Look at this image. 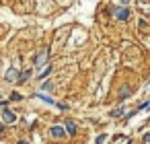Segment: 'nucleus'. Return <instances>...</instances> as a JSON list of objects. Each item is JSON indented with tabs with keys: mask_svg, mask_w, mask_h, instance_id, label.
<instances>
[{
	"mask_svg": "<svg viewBox=\"0 0 150 144\" xmlns=\"http://www.w3.org/2000/svg\"><path fill=\"white\" fill-rule=\"evenodd\" d=\"M47 56H50V52H47V50H41V52H39V54L33 58V66H35V68H39V66H41V64L47 60Z\"/></svg>",
	"mask_w": 150,
	"mask_h": 144,
	"instance_id": "f257e3e1",
	"label": "nucleus"
},
{
	"mask_svg": "<svg viewBox=\"0 0 150 144\" xmlns=\"http://www.w3.org/2000/svg\"><path fill=\"white\" fill-rule=\"evenodd\" d=\"M2 121H4V123H15V121H17V115H15L13 111L4 109V111H2Z\"/></svg>",
	"mask_w": 150,
	"mask_h": 144,
	"instance_id": "f03ea898",
	"label": "nucleus"
},
{
	"mask_svg": "<svg viewBox=\"0 0 150 144\" xmlns=\"http://www.w3.org/2000/svg\"><path fill=\"white\" fill-rule=\"evenodd\" d=\"M50 134H52L54 138H58V140H60V138H64V136H66V128H60V126H54V128L50 130Z\"/></svg>",
	"mask_w": 150,
	"mask_h": 144,
	"instance_id": "7ed1b4c3",
	"label": "nucleus"
},
{
	"mask_svg": "<svg viewBox=\"0 0 150 144\" xmlns=\"http://www.w3.org/2000/svg\"><path fill=\"white\" fill-rule=\"evenodd\" d=\"M127 17H129V11H127V9H115V19L127 21Z\"/></svg>",
	"mask_w": 150,
	"mask_h": 144,
	"instance_id": "20e7f679",
	"label": "nucleus"
},
{
	"mask_svg": "<svg viewBox=\"0 0 150 144\" xmlns=\"http://www.w3.org/2000/svg\"><path fill=\"white\" fill-rule=\"evenodd\" d=\"M35 97H37V99H41V101H45V103H52V105H56V101H54L52 97L43 95V93H35Z\"/></svg>",
	"mask_w": 150,
	"mask_h": 144,
	"instance_id": "39448f33",
	"label": "nucleus"
},
{
	"mask_svg": "<svg viewBox=\"0 0 150 144\" xmlns=\"http://www.w3.org/2000/svg\"><path fill=\"white\" fill-rule=\"evenodd\" d=\"M66 132H68L70 136H72V134H76V123L68 119V121H66Z\"/></svg>",
	"mask_w": 150,
	"mask_h": 144,
	"instance_id": "423d86ee",
	"label": "nucleus"
},
{
	"mask_svg": "<svg viewBox=\"0 0 150 144\" xmlns=\"http://www.w3.org/2000/svg\"><path fill=\"white\" fill-rule=\"evenodd\" d=\"M29 74H31V72H29V70H25V72H23V74L19 76V80H17V82H19V84H23V82H25V80L29 78Z\"/></svg>",
	"mask_w": 150,
	"mask_h": 144,
	"instance_id": "0eeeda50",
	"label": "nucleus"
},
{
	"mask_svg": "<svg viewBox=\"0 0 150 144\" xmlns=\"http://www.w3.org/2000/svg\"><path fill=\"white\" fill-rule=\"evenodd\" d=\"M6 78H8V80H15V78L19 80V76H17V70H15V68H13V70H8V74H6Z\"/></svg>",
	"mask_w": 150,
	"mask_h": 144,
	"instance_id": "6e6552de",
	"label": "nucleus"
},
{
	"mask_svg": "<svg viewBox=\"0 0 150 144\" xmlns=\"http://www.w3.org/2000/svg\"><path fill=\"white\" fill-rule=\"evenodd\" d=\"M52 89H54V84H52L50 80H45V82L41 84V91H52Z\"/></svg>",
	"mask_w": 150,
	"mask_h": 144,
	"instance_id": "1a4fd4ad",
	"label": "nucleus"
},
{
	"mask_svg": "<svg viewBox=\"0 0 150 144\" xmlns=\"http://www.w3.org/2000/svg\"><path fill=\"white\" fill-rule=\"evenodd\" d=\"M123 115V109L119 107V109H115V111H111V117H121Z\"/></svg>",
	"mask_w": 150,
	"mask_h": 144,
	"instance_id": "9d476101",
	"label": "nucleus"
},
{
	"mask_svg": "<svg viewBox=\"0 0 150 144\" xmlns=\"http://www.w3.org/2000/svg\"><path fill=\"white\" fill-rule=\"evenodd\" d=\"M50 72H52V66H45V70H43V72L39 74V78H45V76L50 74Z\"/></svg>",
	"mask_w": 150,
	"mask_h": 144,
	"instance_id": "9b49d317",
	"label": "nucleus"
},
{
	"mask_svg": "<svg viewBox=\"0 0 150 144\" xmlns=\"http://www.w3.org/2000/svg\"><path fill=\"white\" fill-rule=\"evenodd\" d=\"M129 93H132V89H129V87H123V89H121V99H123V97H127Z\"/></svg>",
	"mask_w": 150,
	"mask_h": 144,
	"instance_id": "f8f14e48",
	"label": "nucleus"
},
{
	"mask_svg": "<svg viewBox=\"0 0 150 144\" xmlns=\"http://www.w3.org/2000/svg\"><path fill=\"white\" fill-rule=\"evenodd\" d=\"M11 99H13V101H23V95H21V93H13Z\"/></svg>",
	"mask_w": 150,
	"mask_h": 144,
	"instance_id": "ddd939ff",
	"label": "nucleus"
},
{
	"mask_svg": "<svg viewBox=\"0 0 150 144\" xmlns=\"http://www.w3.org/2000/svg\"><path fill=\"white\" fill-rule=\"evenodd\" d=\"M105 140H107V134H101V136H97V142L95 144H103Z\"/></svg>",
	"mask_w": 150,
	"mask_h": 144,
	"instance_id": "4468645a",
	"label": "nucleus"
},
{
	"mask_svg": "<svg viewBox=\"0 0 150 144\" xmlns=\"http://www.w3.org/2000/svg\"><path fill=\"white\" fill-rule=\"evenodd\" d=\"M144 142H146V144H150V134H146V136H144Z\"/></svg>",
	"mask_w": 150,
	"mask_h": 144,
	"instance_id": "2eb2a0df",
	"label": "nucleus"
},
{
	"mask_svg": "<svg viewBox=\"0 0 150 144\" xmlns=\"http://www.w3.org/2000/svg\"><path fill=\"white\" fill-rule=\"evenodd\" d=\"M0 132H4V121H2V123H0Z\"/></svg>",
	"mask_w": 150,
	"mask_h": 144,
	"instance_id": "dca6fc26",
	"label": "nucleus"
},
{
	"mask_svg": "<svg viewBox=\"0 0 150 144\" xmlns=\"http://www.w3.org/2000/svg\"><path fill=\"white\" fill-rule=\"evenodd\" d=\"M19 144H29V142H25V140H21V142H19Z\"/></svg>",
	"mask_w": 150,
	"mask_h": 144,
	"instance_id": "f3484780",
	"label": "nucleus"
},
{
	"mask_svg": "<svg viewBox=\"0 0 150 144\" xmlns=\"http://www.w3.org/2000/svg\"><path fill=\"white\" fill-rule=\"evenodd\" d=\"M121 2H123V4H127V2H129V0H121Z\"/></svg>",
	"mask_w": 150,
	"mask_h": 144,
	"instance_id": "a211bd4d",
	"label": "nucleus"
},
{
	"mask_svg": "<svg viewBox=\"0 0 150 144\" xmlns=\"http://www.w3.org/2000/svg\"><path fill=\"white\" fill-rule=\"evenodd\" d=\"M146 107H150V105H146Z\"/></svg>",
	"mask_w": 150,
	"mask_h": 144,
	"instance_id": "6ab92c4d",
	"label": "nucleus"
},
{
	"mask_svg": "<svg viewBox=\"0 0 150 144\" xmlns=\"http://www.w3.org/2000/svg\"><path fill=\"white\" fill-rule=\"evenodd\" d=\"M127 144H132V142H127Z\"/></svg>",
	"mask_w": 150,
	"mask_h": 144,
	"instance_id": "aec40b11",
	"label": "nucleus"
}]
</instances>
